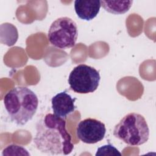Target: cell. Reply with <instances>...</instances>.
<instances>
[{"label":"cell","instance_id":"3","mask_svg":"<svg viewBox=\"0 0 156 156\" xmlns=\"http://www.w3.org/2000/svg\"><path fill=\"white\" fill-rule=\"evenodd\" d=\"M113 134L115 138L127 145L137 146L147 141L149 129L143 115L137 113H130L115 125Z\"/></svg>","mask_w":156,"mask_h":156},{"label":"cell","instance_id":"4","mask_svg":"<svg viewBox=\"0 0 156 156\" xmlns=\"http://www.w3.org/2000/svg\"><path fill=\"white\" fill-rule=\"evenodd\" d=\"M77 36L78 29L76 22L66 16L58 18L52 22L48 34L50 43L62 49L74 47Z\"/></svg>","mask_w":156,"mask_h":156},{"label":"cell","instance_id":"10","mask_svg":"<svg viewBox=\"0 0 156 156\" xmlns=\"http://www.w3.org/2000/svg\"><path fill=\"white\" fill-rule=\"evenodd\" d=\"M1 32H4L5 35L1 36V42L10 46L13 45L18 38V32L16 27L11 23H5L1 25Z\"/></svg>","mask_w":156,"mask_h":156},{"label":"cell","instance_id":"12","mask_svg":"<svg viewBox=\"0 0 156 156\" xmlns=\"http://www.w3.org/2000/svg\"><path fill=\"white\" fill-rule=\"evenodd\" d=\"M96 156H116L121 155V153L113 145L108 144L104 145L97 149Z\"/></svg>","mask_w":156,"mask_h":156},{"label":"cell","instance_id":"2","mask_svg":"<svg viewBox=\"0 0 156 156\" xmlns=\"http://www.w3.org/2000/svg\"><path fill=\"white\" fill-rule=\"evenodd\" d=\"M4 105L10 120L17 125L24 126L35 114L38 105L36 94L26 87H16L4 96Z\"/></svg>","mask_w":156,"mask_h":156},{"label":"cell","instance_id":"6","mask_svg":"<svg viewBox=\"0 0 156 156\" xmlns=\"http://www.w3.org/2000/svg\"><path fill=\"white\" fill-rule=\"evenodd\" d=\"M106 133L104 123L94 118L80 121L76 128V135L83 143L95 144L102 140Z\"/></svg>","mask_w":156,"mask_h":156},{"label":"cell","instance_id":"11","mask_svg":"<svg viewBox=\"0 0 156 156\" xmlns=\"http://www.w3.org/2000/svg\"><path fill=\"white\" fill-rule=\"evenodd\" d=\"M2 155H30L27 150L21 146L10 144L4 149Z\"/></svg>","mask_w":156,"mask_h":156},{"label":"cell","instance_id":"7","mask_svg":"<svg viewBox=\"0 0 156 156\" xmlns=\"http://www.w3.org/2000/svg\"><path fill=\"white\" fill-rule=\"evenodd\" d=\"M76 100V98H73L66 91L57 93L51 99L54 115L62 119L66 118L75 110L74 102Z\"/></svg>","mask_w":156,"mask_h":156},{"label":"cell","instance_id":"8","mask_svg":"<svg viewBox=\"0 0 156 156\" xmlns=\"http://www.w3.org/2000/svg\"><path fill=\"white\" fill-rule=\"evenodd\" d=\"M101 7L100 1L76 0L74 10L77 16L85 21H90L94 18L99 12Z\"/></svg>","mask_w":156,"mask_h":156},{"label":"cell","instance_id":"9","mask_svg":"<svg viewBox=\"0 0 156 156\" xmlns=\"http://www.w3.org/2000/svg\"><path fill=\"white\" fill-rule=\"evenodd\" d=\"M101 6L107 12L114 15L126 13L132 7L133 1H100Z\"/></svg>","mask_w":156,"mask_h":156},{"label":"cell","instance_id":"5","mask_svg":"<svg viewBox=\"0 0 156 156\" xmlns=\"http://www.w3.org/2000/svg\"><path fill=\"white\" fill-rule=\"evenodd\" d=\"M100 80L97 69L85 64H80L71 71L68 81L70 88L74 92L87 94L97 90Z\"/></svg>","mask_w":156,"mask_h":156},{"label":"cell","instance_id":"1","mask_svg":"<svg viewBox=\"0 0 156 156\" xmlns=\"http://www.w3.org/2000/svg\"><path fill=\"white\" fill-rule=\"evenodd\" d=\"M34 143L39 151L50 155H68L74 149L65 120L52 113L37 122Z\"/></svg>","mask_w":156,"mask_h":156}]
</instances>
